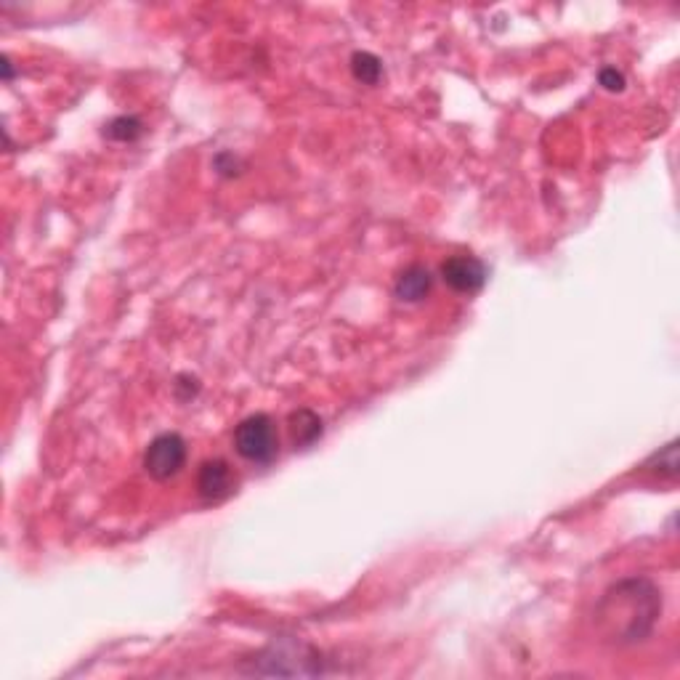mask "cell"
<instances>
[{"instance_id":"obj_1","label":"cell","mask_w":680,"mask_h":680,"mask_svg":"<svg viewBox=\"0 0 680 680\" xmlns=\"http://www.w3.org/2000/svg\"><path fill=\"white\" fill-rule=\"evenodd\" d=\"M662 614V593L643 577L617 582L598 603V625L614 643H641Z\"/></svg>"},{"instance_id":"obj_2","label":"cell","mask_w":680,"mask_h":680,"mask_svg":"<svg viewBox=\"0 0 680 680\" xmlns=\"http://www.w3.org/2000/svg\"><path fill=\"white\" fill-rule=\"evenodd\" d=\"M253 675H322V659L314 649L298 641H274L250 659Z\"/></svg>"},{"instance_id":"obj_3","label":"cell","mask_w":680,"mask_h":680,"mask_svg":"<svg viewBox=\"0 0 680 680\" xmlns=\"http://www.w3.org/2000/svg\"><path fill=\"white\" fill-rule=\"evenodd\" d=\"M234 447L240 452V457H245L248 463L255 465H269L277 460L279 455V436L277 425L269 415H250V418L242 420L234 431Z\"/></svg>"},{"instance_id":"obj_4","label":"cell","mask_w":680,"mask_h":680,"mask_svg":"<svg viewBox=\"0 0 680 680\" xmlns=\"http://www.w3.org/2000/svg\"><path fill=\"white\" fill-rule=\"evenodd\" d=\"M186 455H189V449H186L181 433H160L149 441L147 452H144V468L152 479L168 481L181 473L186 465Z\"/></svg>"},{"instance_id":"obj_5","label":"cell","mask_w":680,"mask_h":680,"mask_svg":"<svg viewBox=\"0 0 680 680\" xmlns=\"http://www.w3.org/2000/svg\"><path fill=\"white\" fill-rule=\"evenodd\" d=\"M441 277L455 293L473 295L487 282V266L473 255H452L441 263Z\"/></svg>"},{"instance_id":"obj_6","label":"cell","mask_w":680,"mask_h":680,"mask_svg":"<svg viewBox=\"0 0 680 680\" xmlns=\"http://www.w3.org/2000/svg\"><path fill=\"white\" fill-rule=\"evenodd\" d=\"M237 487V476H234L232 465L226 460H208L202 463L200 473H197V489L205 503H221L232 495Z\"/></svg>"},{"instance_id":"obj_7","label":"cell","mask_w":680,"mask_h":680,"mask_svg":"<svg viewBox=\"0 0 680 680\" xmlns=\"http://www.w3.org/2000/svg\"><path fill=\"white\" fill-rule=\"evenodd\" d=\"M431 287H433L431 271L425 269V266H420V263H412V266H407V269L396 277L394 293L399 301L420 303L425 295L431 293Z\"/></svg>"},{"instance_id":"obj_8","label":"cell","mask_w":680,"mask_h":680,"mask_svg":"<svg viewBox=\"0 0 680 680\" xmlns=\"http://www.w3.org/2000/svg\"><path fill=\"white\" fill-rule=\"evenodd\" d=\"M290 433L295 447H311L322 436V420L311 410H298L290 415Z\"/></svg>"},{"instance_id":"obj_9","label":"cell","mask_w":680,"mask_h":680,"mask_svg":"<svg viewBox=\"0 0 680 680\" xmlns=\"http://www.w3.org/2000/svg\"><path fill=\"white\" fill-rule=\"evenodd\" d=\"M351 72L354 78L364 85H378L383 78V62L370 51H356L351 56Z\"/></svg>"},{"instance_id":"obj_10","label":"cell","mask_w":680,"mask_h":680,"mask_svg":"<svg viewBox=\"0 0 680 680\" xmlns=\"http://www.w3.org/2000/svg\"><path fill=\"white\" fill-rule=\"evenodd\" d=\"M144 133V123L133 115H120L115 120H109L104 128V136L112 141H136Z\"/></svg>"},{"instance_id":"obj_11","label":"cell","mask_w":680,"mask_h":680,"mask_svg":"<svg viewBox=\"0 0 680 680\" xmlns=\"http://www.w3.org/2000/svg\"><path fill=\"white\" fill-rule=\"evenodd\" d=\"M646 468L659 473V476H665V479H675V476H678V444L670 441L667 447L659 449L657 455L646 463Z\"/></svg>"},{"instance_id":"obj_12","label":"cell","mask_w":680,"mask_h":680,"mask_svg":"<svg viewBox=\"0 0 680 680\" xmlns=\"http://www.w3.org/2000/svg\"><path fill=\"white\" fill-rule=\"evenodd\" d=\"M598 80H601V85L606 91H622V88H625V75L619 70H614V67H603Z\"/></svg>"}]
</instances>
